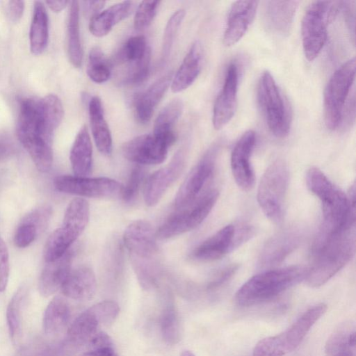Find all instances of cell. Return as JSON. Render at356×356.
Here are the masks:
<instances>
[{"mask_svg": "<svg viewBox=\"0 0 356 356\" xmlns=\"http://www.w3.org/2000/svg\"><path fill=\"white\" fill-rule=\"evenodd\" d=\"M63 115L61 101L54 94L19 102L17 134L40 172H48L52 165L54 131Z\"/></svg>", "mask_w": 356, "mask_h": 356, "instance_id": "6da1fadb", "label": "cell"}, {"mask_svg": "<svg viewBox=\"0 0 356 356\" xmlns=\"http://www.w3.org/2000/svg\"><path fill=\"white\" fill-rule=\"evenodd\" d=\"M355 250V225L325 236H316L312 246V264L304 280L311 287L326 283L352 259Z\"/></svg>", "mask_w": 356, "mask_h": 356, "instance_id": "7a4b0ae2", "label": "cell"}, {"mask_svg": "<svg viewBox=\"0 0 356 356\" xmlns=\"http://www.w3.org/2000/svg\"><path fill=\"white\" fill-rule=\"evenodd\" d=\"M308 189L320 200L323 223L319 234L330 235L355 225V186L350 196L335 186L318 168H310L306 174Z\"/></svg>", "mask_w": 356, "mask_h": 356, "instance_id": "3957f363", "label": "cell"}, {"mask_svg": "<svg viewBox=\"0 0 356 356\" xmlns=\"http://www.w3.org/2000/svg\"><path fill=\"white\" fill-rule=\"evenodd\" d=\"M307 268L292 266L269 270L252 276L235 294L236 302L250 307L270 300L304 280Z\"/></svg>", "mask_w": 356, "mask_h": 356, "instance_id": "277c9868", "label": "cell"}, {"mask_svg": "<svg viewBox=\"0 0 356 356\" xmlns=\"http://www.w3.org/2000/svg\"><path fill=\"white\" fill-rule=\"evenodd\" d=\"M326 310L323 303L311 307L282 332L260 340L252 356H284L293 351Z\"/></svg>", "mask_w": 356, "mask_h": 356, "instance_id": "5b68a950", "label": "cell"}, {"mask_svg": "<svg viewBox=\"0 0 356 356\" xmlns=\"http://www.w3.org/2000/svg\"><path fill=\"white\" fill-rule=\"evenodd\" d=\"M257 98L270 131L277 138L286 137L291 124V111L287 100L268 71L264 72L258 82Z\"/></svg>", "mask_w": 356, "mask_h": 356, "instance_id": "8992f818", "label": "cell"}, {"mask_svg": "<svg viewBox=\"0 0 356 356\" xmlns=\"http://www.w3.org/2000/svg\"><path fill=\"white\" fill-rule=\"evenodd\" d=\"M339 9V1H316L305 10L301 24V36L305 56L309 61L314 60L323 49L327 38V26Z\"/></svg>", "mask_w": 356, "mask_h": 356, "instance_id": "52a82bcc", "label": "cell"}, {"mask_svg": "<svg viewBox=\"0 0 356 356\" xmlns=\"http://www.w3.org/2000/svg\"><path fill=\"white\" fill-rule=\"evenodd\" d=\"M289 172L281 159L273 161L264 173L257 190V202L264 215L274 223L282 222Z\"/></svg>", "mask_w": 356, "mask_h": 356, "instance_id": "ba28073f", "label": "cell"}, {"mask_svg": "<svg viewBox=\"0 0 356 356\" xmlns=\"http://www.w3.org/2000/svg\"><path fill=\"white\" fill-rule=\"evenodd\" d=\"M356 60L353 57L343 63L331 76L324 90V121L332 131L341 124L346 102L355 76Z\"/></svg>", "mask_w": 356, "mask_h": 356, "instance_id": "9c48e42d", "label": "cell"}, {"mask_svg": "<svg viewBox=\"0 0 356 356\" xmlns=\"http://www.w3.org/2000/svg\"><path fill=\"white\" fill-rule=\"evenodd\" d=\"M218 191L205 193L188 209L170 216L155 232L156 237L168 239L190 232L198 227L208 216L218 198Z\"/></svg>", "mask_w": 356, "mask_h": 356, "instance_id": "30bf717a", "label": "cell"}, {"mask_svg": "<svg viewBox=\"0 0 356 356\" xmlns=\"http://www.w3.org/2000/svg\"><path fill=\"white\" fill-rule=\"evenodd\" d=\"M120 307L114 301L104 300L93 305L80 314L67 330V339L72 343L88 342L101 326H109L116 319Z\"/></svg>", "mask_w": 356, "mask_h": 356, "instance_id": "8fae6325", "label": "cell"}, {"mask_svg": "<svg viewBox=\"0 0 356 356\" xmlns=\"http://www.w3.org/2000/svg\"><path fill=\"white\" fill-rule=\"evenodd\" d=\"M219 151V145H212L191 170L180 186L175 198V207L183 209L191 205L211 177Z\"/></svg>", "mask_w": 356, "mask_h": 356, "instance_id": "7c38bea8", "label": "cell"}, {"mask_svg": "<svg viewBox=\"0 0 356 356\" xmlns=\"http://www.w3.org/2000/svg\"><path fill=\"white\" fill-rule=\"evenodd\" d=\"M55 188L63 193L79 197L104 198L120 195L122 185L108 177L60 175L54 179Z\"/></svg>", "mask_w": 356, "mask_h": 356, "instance_id": "4fadbf2b", "label": "cell"}, {"mask_svg": "<svg viewBox=\"0 0 356 356\" xmlns=\"http://www.w3.org/2000/svg\"><path fill=\"white\" fill-rule=\"evenodd\" d=\"M156 234L152 225L145 220L130 223L123 234V243L131 254L132 262L153 263L159 253Z\"/></svg>", "mask_w": 356, "mask_h": 356, "instance_id": "5bb4252c", "label": "cell"}, {"mask_svg": "<svg viewBox=\"0 0 356 356\" xmlns=\"http://www.w3.org/2000/svg\"><path fill=\"white\" fill-rule=\"evenodd\" d=\"M186 162V154L184 149H179L170 163L155 171L145 181L143 189V197L149 207L156 205L162 198L168 189L182 173Z\"/></svg>", "mask_w": 356, "mask_h": 356, "instance_id": "9a60e30c", "label": "cell"}, {"mask_svg": "<svg viewBox=\"0 0 356 356\" xmlns=\"http://www.w3.org/2000/svg\"><path fill=\"white\" fill-rule=\"evenodd\" d=\"M238 86V66L232 63L227 69L222 88L213 105L212 122L215 129H222L234 117L237 107Z\"/></svg>", "mask_w": 356, "mask_h": 356, "instance_id": "2e32d148", "label": "cell"}, {"mask_svg": "<svg viewBox=\"0 0 356 356\" xmlns=\"http://www.w3.org/2000/svg\"><path fill=\"white\" fill-rule=\"evenodd\" d=\"M256 143V134L245 131L235 144L231 154V168L236 184L243 191L250 190L254 184V173L250 157Z\"/></svg>", "mask_w": 356, "mask_h": 356, "instance_id": "e0dca14e", "label": "cell"}, {"mask_svg": "<svg viewBox=\"0 0 356 356\" xmlns=\"http://www.w3.org/2000/svg\"><path fill=\"white\" fill-rule=\"evenodd\" d=\"M168 148L153 134H143L127 141L122 149L127 159L140 165L163 163Z\"/></svg>", "mask_w": 356, "mask_h": 356, "instance_id": "ac0fdd59", "label": "cell"}, {"mask_svg": "<svg viewBox=\"0 0 356 356\" xmlns=\"http://www.w3.org/2000/svg\"><path fill=\"white\" fill-rule=\"evenodd\" d=\"M258 3L257 1H236L232 4L223 35L225 46H233L243 37L255 17Z\"/></svg>", "mask_w": 356, "mask_h": 356, "instance_id": "d6986e66", "label": "cell"}, {"mask_svg": "<svg viewBox=\"0 0 356 356\" xmlns=\"http://www.w3.org/2000/svg\"><path fill=\"white\" fill-rule=\"evenodd\" d=\"M302 234L297 228L286 229L270 238L264 245L259 257L262 267H271L283 261L297 248Z\"/></svg>", "mask_w": 356, "mask_h": 356, "instance_id": "ffe728a7", "label": "cell"}, {"mask_svg": "<svg viewBox=\"0 0 356 356\" xmlns=\"http://www.w3.org/2000/svg\"><path fill=\"white\" fill-rule=\"evenodd\" d=\"M299 3L298 1H265L264 17L268 29L280 36L289 35Z\"/></svg>", "mask_w": 356, "mask_h": 356, "instance_id": "44dd1931", "label": "cell"}, {"mask_svg": "<svg viewBox=\"0 0 356 356\" xmlns=\"http://www.w3.org/2000/svg\"><path fill=\"white\" fill-rule=\"evenodd\" d=\"M234 241V225H226L200 244L194 250L193 257L202 261L219 259L235 248Z\"/></svg>", "mask_w": 356, "mask_h": 356, "instance_id": "7402d4cb", "label": "cell"}, {"mask_svg": "<svg viewBox=\"0 0 356 356\" xmlns=\"http://www.w3.org/2000/svg\"><path fill=\"white\" fill-rule=\"evenodd\" d=\"M74 252L69 250L63 257L47 262L44 267L38 282L40 294L48 297L61 288L72 270Z\"/></svg>", "mask_w": 356, "mask_h": 356, "instance_id": "603a6c76", "label": "cell"}, {"mask_svg": "<svg viewBox=\"0 0 356 356\" xmlns=\"http://www.w3.org/2000/svg\"><path fill=\"white\" fill-rule=\"evenodd\" d=\"M203 60V47L200 41L194 42L181 64L172 76L171 90L177 93L189 88L199 76Z\"/></svg>", "mask_w": 356, "mask_h": 356, "instance_id": "cb8c5ba5", "label": "cell"}, {"mask_svg": "<svg viewBox=\"0 0 356 356\" xmlns=\"http://www.w3.org/2000/svg\"><path fill=\"white\" fill-rule=\"evenodd\" d=\"M173 73L169 72L157 79L134 100L137 120L143 124L152 118L154 111L170 86Z\"/></svg>", "mask_w": 356, "mask_h": 356, "instance_id": "d4e9b609", "label": "cell"}, {"mask_svg": "<svg viewBox=\"0 0 356 356\" xmlns=\"http://www.w3.org/2000/svg\"><path fill=\"white\" fill-rule=\"evenodd\" d=\"M96 289L95 275L88 266H80L71 270L60 288L63 295L76 300L91 299Z\"/></svg>", "mask_w": 356, "mask_h": 356, "instance_id": "484cf974", "label": "cell"}, {"mask_svg": "<svg viewBox=\"0 0 356 356\" xmlns=\"http://www.w3.org/2000/svg\"><path fill=\"white\" fill-rule=\"evenodd\" d=\"M134 8V1H124L100 11L90 19L89 24L90 33L97 38L106 35L115 25L128 17Z\"/></svg>", "mask_w": 356, "mask_h": 356, "instance_id": "4316f807", "label": "cell"}, {"mask_svg": "<svg viewBox=\"0 0 356 356\" xmlns=\"http://www.w3.org/2000/svg\"><path fill=\"white\" fill-rule=\"evenodd\" d=\"M88 113L95 145L102 154L108 156L113 150V140L111 131L104 118L102 103L99 97L94 96L90 99Z\"/></svg>", "mask_w": 356, "mask_h": 356, "instance_id": "83f0119b", "label": "cell"}, {"mask_svg": "<svg viewBox=\"0 0 356 356\" xmlns=\"http://www.w3.org/2000/svg\"><path fill=\"white\" fill-rule=\"evenodd\" d=\"M183 109L182 101L175 99L160 111L154 121L153 135L168 147L176 141L175 127L181 115Z\"/></svg>", "mask_w": 356, "mask_h": 356, "instance_id": "f1b7e54d", "label": "cell"}, {"mask_svg": "<svg viewBox=\"0 0 356 356\" xmlns=\"http://www.w3.org/2000/svg\"><path fill=\"white\" fill-rule=\"evenodd\" d=\"M70 160L74 176L88 177L92 163V147L88 130L83 125L72 144Z\"/></svg>", "mask_w": 356, "mask_h": 356, "instance_id": "f546056e", "label": "cell"}, {"mask_svg": "<svg viewBox=\"0 0 356 356\" xmlns=\"http://www.w3.org/2000/svg\"><path fill=\"white\" fill-rule=\"evenodd\" d=\"M49 40V18L46 8L41 1H35L30 27L31 51L40 54L46 49Z\"/></svg>", "mask_w": 356, "mask_h": 356, "instance_id": "4dcf8cb0", "label": "cell"}, {"mask_svg": "<svg viewBox=\"0 0 356 356\" xmlns=\"http://www.w3.org/2000/svg\"><path fill=\"white\" fill-rule=\"evenodd\" d=\"M90 218V207L83 198L73 199L68 204L61 227L75 239L83 232Z\"/></svg>", "mask_w": 356, "mask_h": 356, "instance_id": "1f68e13d", "label": "cell"}, {"mask_svg": "<svg viewBox=\"0 0 356 356\" xmlns=\"http://www.w3.org/2000/svg\"><path fill=\"white\" fill-rule=\"evenodd\" d=\"M70 315V307L67 300L61 296L54 297L44 312V332L47 334L58 333L67 326Z\"/></svg>", "mask_w": 356, "mask_h": 356, "instance_id": "d6a6232c", "label": "cell"}, {"mask_svg": "<svg viewBox=\"0 0 356 356\" xmlns=\"http://www.w3.org/2000/svg\"><path fill=\"white\" fill-rule=\"evenodd\" d=\"M67 33L70 60L75 67H79L82 63L83 50L79 29V3L77 1H72L70 4Z\"/></svg>", "mask_w": 356, "mask_h": 356, "instance_id": "836d02e7", "label": "cell"}, {"mask_svg": "<svg viewBox=\"0 0 356 356\" xmlns=\"http://www.w3.org/2000/svg\"><path fill=\"white\" fill-rule=\"evenodd\" d=\"M87 74L96 83H103L112 75L111 63L99 47H92L88 55Z\"/></svg>", "mask_w": 356, "mask_h": 356, "instance_id": "e575fe53", "label": "cell"}, {"mask_svg": "<svg viewBox=\"0 0 356 356\" xmlns=\"http://www.w3.org/2000/svg\"><path fill=\"white\" fill-rule=\"evenodd\" d=\"M160 326L163 339L168 344L174 345L180 340L179 317L174 302L170 300L163 309Z\"/></svg>", "mask_w": 356, "mask_h": 356, "instance_id": "d590c367", "label": "cell"}, {"mask_svg": "<svg viewBox=\"0 0 356 356\" xmlns=\"http://www.w3.org/2000/svg\"><path fill=\"white\" fill-rule=\"evenodd\" d=\"M26 295V286H22L15 293L7 307V324L10 337L13 341L16 340L20 331L21 310Z\"/></svg>", "mask_w": 356, "mask_h": 356, "instance_id": "8d00e7d4", "label": "cell"}, {"mask_svg": "<svg viewBox=\"0 0 356 356\" xmlns=\"http://www.w3.org/2000/svg\"><path fill=\"white\" fill-rule=\"evenodd\" d=\"M185 14L184 9L175 11L166 24L162 42V62H165L169 58L176 35L184 19Z\"/></svg>", "mask_w": 356, "mask_h": 356, "instance_id": "74e56055", "label": "cell"}, {"mask_svg": "<svg viewBox=\"0 0 356 356\" xmlns=\"http://www.w3.org/2000/svg\"><path fill=\"white\" fill-rule=\"evenodd\" d=\"M151 54V49L143 35H135L129 38L116 54L127 60H140Z\"/></svg>", "mask_w": 356, "mask_h": 356, "instance_id": "f35d334b", "label": "cell"}, {"mask_svg": "<svg viewBox=\"0 0 356 356\" xmlns=\"http://www.w3.org/2000/svg\"><path fill=\"white\" fill-rule=\"evenodd\" d=\"M159 3L158 1L140 2L134 18V26L136 30H142L149 26L156 15Z\"/></svg>", "mask_w": 356, "mask_h": 356, "instance_id": "ab89813d", "label": "cell"}, {"mask_svg": "<svg viewBox=\"0 0 356 356\" xmlns=\"http://www.w3.org/2000/svg\"><path fill=\"white\" fill-rule=\"evenodd\" d=\"M145 177V170L139 165L135 166L131 171L125 186H122L120 195L127 202L134 200L139 191Z\"/></svg>", "mask_w": 356, "mask_h": 356, "instance_id": "60d3db41", "label": "cell"}, {"mask_svg": "<svg viewBox=\"0 0 356 356\" xmlns=\"http://www.w3.org/2000/svg\"><path fill=\"white\" fill-rule=\"evenodd\" d=\"M51 215V208L48 205L39 207L28 213L21 220L22 223H26L35 227L41 234L48 226Z\"/></svg>", "mask_w": 356, "mask_h": 356, "instance_id": "b9f144b4", "label": "cell"}, {"mask_svg": "<svg viewBox=\"0 0 356 356\" xmlns=\"http://www.w3.org/2000/svg\"><path fill=\"white\" fill-rule=\"evenodd\" d=\"M38 234L33 225L20 222L15 234V244L19 248H26L35 241Z\"/></svg>", "mask_w": 356, "mask_h": 356, "instance_id": "7bdbcfd3", "label": "cell"}, {"mask_svg": "<svg viewBox=\"0 0 356 356\" xmlns=\"http://www.w3.org/2000/svg\"><path fill=\"white\" fill-rule=\"evenodd\" d=\"M9 277V254L6 245L0 236V291L6 289Z\"/></svg>", "mask_w": 356, "mask_h": 356, "instance_id": "ee69618b", "label": "cell"}, {"mask_svg": "<svg viewBox=\"0 0 356 356\" xmlns=\"http://www.w3.org/2000/svg\"><path fill=\"white\" fill-rule=\"evenodd\" d=\"M238 266L236 264H231L226 266L208 284V289L213 290L225 283L229 280L236 273Z\"/></svg>", "mask_w": 356, "mask_h": 356, "instance_id": "f6af8a7d", "label": "cell"}, {"mask_svg": "<svg viewBox=\"0 0 356 356\" xmlns=\"http://www.w3.org/2000/svg\"><path fill=\"white\" fill-rule=\"evenodd\" d=\"M355 1H340V8L342 9L345 21L350 31V34L353 35V39L355 40Z\"/></svg>", "mask_w": 356, "mask_h": 356, "instance_id": "bcb514c9", "label": "cell"}, {"mask_svg": "<svg viewBox=\"0 0 356 356\" xmlns=\"http://www.w3.org/2000/svg\"><path fill=\"white\" fill-rule=\"evenodd\" d=\"M92 349L113 347V342L110 337L104 332L99 331L96 333L88 341Z\"/></svg>", "mask_w": 356, "mask_h": 356, "instance_id": "7dc6e473", "label": "cell"}, {"mask_svg": "<svg viewBox=\"0 0 356 356\" xmlns=\"http://www.w3.org/2000/svg\"><path fill=\"white\" fill-rule=\"evenodd\" d=\"M24 2L23 1H10L8 4V15L12 22H18L24 12Z\"/></svg>", "mask_w": 356, "mask_h": 356, "instance_id": "c3c4849f", "label": "cell"}, {"mask_svg": "<svg viewBox=\"0 0 356 356\" xmlns=\"http://www.w3.org/2000/svg\"><path fill=\"white\" fill-rule=\"evenodd\" d=\"M105 4L103 1H85L82 2L83 10L90 19L100 12Z\"/></svg>", "mask_w": 356, "mask_h": 356, "instance_id": "681fc988", "label": "cell"}, {"mask_svg": "<svg viewBox=\"0 0 356 356\" xmlns=\"http://www.w3.org/2000/svg\"><path fill=\"white\" fill-rule=\"evenodd\" d=\"M15 153L14 144L4 137H0V161H4Z\"/></svg>", "mask_w": 356, "mask_h": 356, "instance_id": "f907efd6", "label": "cell"}, {"mask_svg": "<svg viewBox=\"0 0 356 356\" xmlns=\"http://www.w3.org/2000/svg\"><path fill=\"white\" fill-rule=\"evenodd\" d=\"M80 356H119L113 350V347L92 349L85 352Z\"/></svg>", "mask_w": 356, "mask_h": 356, "instance_id": "816d5d0a", "label": "cell"}, {"mask_svg": "<svg viewBox=\"0 0 356 356\" xmlns=\"http://www.w3.org/2000/svg\"><path fill=\"white\" fill-rule=\"evenodd\" d=\"M67 1H47L46 3L54 12L58 13L63 10L68 4Z\"/></svg>", "mask_w": 356, "mask_h": 356, "instance_id": "f5cc1de1", "label": "cell"}, {"mask_svg": "<svg viewBox=\"0 0 356 356\" xmlns=\"http://www.w3.org/2000/svg\"><path fill=\"white\" fill-rule=\"evenodd\" d=\"M332 356H355V347H346Z\"/></svg>", "mask_w": 356, "mask_h": 356, "instance_id": "db71d44e", "label": "cell"}, {"mask_svg": "<svg viewBox=\"0 0 356 356\" xmlns=\"http://www.w3.org/2000/svg\"><path fill=\"white\" fill-rule=\"evenodd\" d=\"M180 356H195V355L189 350H184L181 353Z\"/></svg>", "mask_w": 356, "mask_h": 356, "instance_id": "11a10c76", "label": "cell"}]
</instances>
